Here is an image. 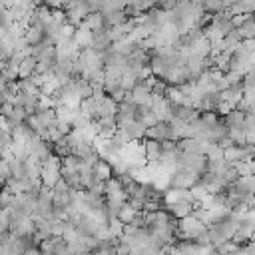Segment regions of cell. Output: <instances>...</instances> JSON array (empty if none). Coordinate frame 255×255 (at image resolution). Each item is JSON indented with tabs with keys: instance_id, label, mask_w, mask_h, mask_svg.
I'll return each mask as SVG.
<instances>
[{
	"instance_id": "obj_7",
	"label": "cell",
	"mask_w": 255,
	"mask_h": 255,
	"mask_svg": "<svg viewBox=\"0 0 255 255\" xmlns=\"http://www.w3.org/2000/svg\"><path fill=\"white\" fill-rule=\"evenodd\" d=\"M2 213H4V209H2V207H0V217H2Z\"/></svg>"
},
{
	"instance_id": "obj_6",
	"label": "cell",
	"mask_w": 255,
	"mask_h": 255,
	"mask_svg": "<svg viewBox=\"0 0 255 255\" xmlns=\"http://www.w3.org/2000/svg\"><path fill=\"white\" fill-rule=\"evenodd\" d=\"M24 255H42V253H40L36 247H30V249H26V251H24Z\"/></svg>"
},
{
	"instance_id": "obj_4",
	"label": "cell",
	"mask_w": 255,
	"mask_h": 255,
	"mask_svg": "<svg viewBox=\"0 0 255 255\" xmlns=\"http://www.w3.org/2000/svg\"><path fill=\"white\" fill-rule=\"evenodd\" d=\"M12 178V172H10V164L6 159H0V179L2 181H8Z\"/></svg>"
},
{
	"instance_id": "obj_5",
	"label": "cell",
	"mask_w": 255,
	"mask_h": 255,
	"mask_svg": "<svg viewBox=\"0 0 255 255\" xmlns=\"http://www.w3.org/2000/svg\"><path fill=\"white\" fill-rule=\"evenodd\" d=\"M12 112H14V106L12 104H2V106H0V116H4V118H10L12 116Z\"/></svg>"
},
{
	"instance_id": "obj_2",
	"label": "cell",
	"mask_w": 255,
	"mask_h": 255,
	"mask_svg": "<svg viewBox=\"0 0 255 255\" xmlns=\"http://www.w3.org/2000/svg\"><path fill=\"white\" fill-rule=\"evenodd\" d=\"M94 174L98 176L102 181H108V179H112V166L108 162H104V159H98L96 166H94Z\"/></svg>"
},
{
	"instance_id": "obj_1",
	"label": "cell",
	"mask_w": 255,
	"mask_h": 255,
	"mask_svg": "<svg viewBox=\"0 0 255 255\" xmlns=\"http://www.w3.org/2000/svg\"><path fill=\"white\" fill-rule=\"evenodd\" d=\"M36 58H32V56H28V58H24L22 60V64H20V70H18V78H22V80H26V78H32L36 74Z\"/></svg>"
},
{
	"instance_id": "obj_3",
	"label": "cell",
	"mask_w": 255,
	"mask_h": 255,
	"mask_svg": "<svg viewBox=\"0 0 255 255\" xmlns=\"http://www.w3.org/2000/svg\"><path fill=\"white\" fill-rule=\"evenodd\" d=\"M136 217H138V211H136L130 204H124V207L120 209V213H118L116 219H120L122 223H134Z\"/></svg>"
}]
</instances>
